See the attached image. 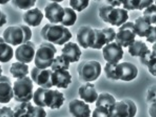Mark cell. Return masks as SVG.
<instances>
[{
	"label": "cell",
	"instance_id": "1",
	"mask_svg": "<svg viewBox=\"0 0 156 117\" xmlns=\"http://www.w3.org/2000/svg\"><path fill=\"white\" fill-rule=\"evenodd\" d=\"M33 101L37 106L50 109H60L65 100L63 94L55 89L39 87L33 95Z\"/></svg>",
	"mask_w": 156,
	"mask_h": 117
},
{
	"label": "cell",
	"instance_id": "2",
	"mask_svg": "<svg viewBox=\"0 0 156 117\" xmlns=\"http://www.w3.org/2000/svg\"><path fill=\"white\" fill-rule=\"evenodd\" d=\"M41 34L44 40L58 45H62L72 38L69 29L63 25L47 24L42 28Z\"/></svg>",
	"mask_w": 156,
	"mask_h": 117
},
{
	"label": "cell",
	"instance_id": "3",
	"mask_svg": "<svg viewBox=\"0 0 156 117\" xmlns=\"http://www.w3.org/2000/svg\"><path fill=\"white\" fill-rule=\"evenodd\" d=\"M32 32L28 26L23 25L10 26L3 33V39L5 43L17 46L23 44L31 39Z\"/></svg>",
	"mask_w": 156,
	"mask_h": 117
},
{
	"label": "cell",
	"instance_id": "4",
	"mask_svg": "<svg viewBox=\"0 0 156 117\" xmlns=\"http://www.w3.org/2000/svg\"><path fill=\"white\" fill-rule=\"evenodd\" d=\"M99 15L105 22L117 27L125 23L129 18L127 10L115 8L112 5H104L100 8Z\"/></svg>",
	"mask_w": 156,
	"mask_h": 117
},
{
	"label": "cell",
	"instance_id": "5",
	"mask_svg": "<svg viewBox=\"0 0 156 117\" xmlns=\"http://www.w3.org/2000/svg\"><path fill=\"white\" fill-rule=\"evenodd\" d=\"M34 85L29 76L17 79L13 87L14 98L18 102H27L33 98Z\"/></svg>",
	"mask_w": 156,
	"mask_h": 117
},
{
	"label": "cell",
	"instance_id": "6",
	"mask_svg": "<svg viewBox=\"0 0 156 117\" xmlns=\"http://www.w3.org/2000/svg\"><path fill=\"white\" fill-rule=\"evenodd\" d=\"M57 52L56 48L52 44L49 42L41 44L35 55V65L40 69H46L51 66Z\"/></svg>",
	"mask_w": 156,
	"mask_h": 117
},
{
	"label": "cell",
	"instance_id": "7",
	"mask_svg": "<svg viewBox=\"0 0 156 117\" xmlns=\"http://www.w3.org/2000/svg\"><path fill=\"white\" fill-rule=\"evenodd\" d=\"M79 77L82 81L93 82L98 78L101 72V66L96 61H83L78 65Z\"/></svg>",
	"mask_w": 156,
	"mask_h": 117
},
{
	"label": "cell",
	"instance_id": "8",
	"mask_svg": "<svg viewBox=\"0 0 156 117\" xmlns=\"http://www.w3.org/2000/svg\"><path fill=\"white\" fill-rule=\"evenodd\" d=\"M116 102L115 97L110 94L107 93L100 94L97 99L96 108L93 111V116L110 117Z\"/></svg>",
	"mask_w": 156,
	"mask_h": 117
},
{
	"label": "cell",
	"instance_id": "9",
	"mask_svg": "<svg viewBox=\"0 0 156 117\" xmlns=\"http://www.w3.org/2000/svg\"><path fill=\"white\" fill-rule=\"evenodd\" d=\"M134 24L133 22H127L119 28L115 38L116 43L122 47L127 48L134 42L136 35Z\"/></svg>",
	"mask_w": 156,
	"mask_h": 117
},
{
	"label": "cell",
	"instance_id": "10",
	"mask_svg": "<svg viewBox=\"0 0 156 117\" xmlns=\"http://www.w3.org/2000/svg\"><path fill=\"white\" fill-rule=\"evenodd\" d=\"M136 112L135 103L130 99H125L115 103L110 117H133Z\"/></svg>",
	"mask_w": 156,
	"mask_h": 117
},
{
	"label": "cell",
	"instance_id": "11",
	"mask_svg": "<svg viewBox=\"0 0 156 117\" xmlns=\"http://www.w3.org/2000/svg\"><path fill=\"white\" fill-rule=\"evenodd\" d=\"M52 71L50 69H38L34 67L32 69L30 76L33 81L38 86L44 88L52 87L51 75Z\"/></svg>",
	"mask_w": 156,
	"mask_h": 117
},
{
	"label": "cell",
	"instance_id": "12",
	"mask_svg": "<svg viewBox=\"0 0 156 117\" xmlns=\"http://www.w3.org/2000/svg\"><path fill=\"white\" fill-rule=\"evenodd\" d=\"M95 38L92 48L100 50L105 44L115 40L116 33L112 28H105L102 29H94Z\"/></svg>",
	"mask_w": 156,
	"mask_h": 117
},
{
	"label": "cell",
	"instance_id": "13",
	"mask_svg": "<svg viewBox=\"0 0 156 117\" xmlns=\"http://www.w3.org/2000/svg\"><path fill=\"white\" fill-rule=\"evenodd\" d=\"M104 59L112 64H118L124 54L122 46L116 42L108 43L103 48Z\"/></svg>",
	"mask_w": 156,
	"mask_h": 117
},
{
	"label": "cell",
	"instance_id": "14",
	"mask_svg": "<svg viewBox=\"0 0 156 117\" xmlns=\"http://www.w3.org/2000/svg\"><path fill=\"white\" fill-rule=\"evenodd\" d=\"M138 73L137 68L130 62H123L116 65V74L118 80L130 81L136 78Z\"/></svg>",
	"mask_w": 156,
	"mask_h": 117
},
{
	"label": "cell",
	"instance_id": "15",
	"mask_svg": "<svg viewBox=\"0 0 156 117\" xmlns=\"http://www.w3.org/2000/svg\"><path fill=\"white\" fill-rule=\"evenodd\" d=\"M35 54L34 44L31 41L21 45L15 52L16 60L25 63H29L34 59Z\"/></svg>",
	"mask_w": 156,
	"mask_h": 117
},
{
	"label": "cell",
	"instance_id": "16",
	"mask_svg": "<svg viewBox=\"0 0 156 117\" xmlns=\"http://www.w3.org/2000/svg\"><path fill=\"white\" fill-rule=\"evenodd\" d=\"M95 34L94 29L89 26H83L78 29L76 39L80 46L83 48H92L94 44Z\"/></svg>",
	"mask_w": 156,
	"mask_h": 117
},
{
	"label": "cell",
	"instance_id": "17",
	"mask_svg": "<svg viewBox=\"0 0 156 117\" xmlns=\"http://www.w3.org/2000/svg\"><path fill=\"white\" fill-rule=\"evenodd\" d=\"M46 18L51 24H58L61 22L64 16V8L56 2L48 4L44 8Z\"/></svg>",
	"mask_w": 156,
	"mask_h": 117
},
{
	"label": "cell",
	"instance_id": "18",
	"mask_svg": "<svg viewBox=\"0 0 156 117\" xmlns=\"http://www.w3.org/2000/svg\"><path fill=\"white\" fill-rule=\"evenodd\" d=\"M54 72L51 75L52 87H56L58 88H67L69 84L72 82V76L69 71L60 69Z\"/></svg>",
	"mask_w": 156,
	"mask_h": 117
},
{
	"label": "cell",
	"instance_id": "19",
	"mask_svg": "<svg viewBox=\"0 0 156 117\" xmlns=\"http://www.w3.org/2000/svg\"><path fill=\"white\" fill-rule=\"evenodd\" d=\"M14 97L12 84L9 77L2 76L0 77V103L10 102Z\"/></svg>",
	"mask_w": 156,
	"mask_h": 117
},
{
	"label": "cell",
	"instance_id": "20",
	"mask_svg": "<svg viewBox=\"0 0 156 117\" xmlns=\"http://www.w3.org/2000/svg\"><path fill=\"white\" fill-rule=\"evenodd\" d=\"M69 111L73 116L89 117L90 115L91 110L88 104L82 100L75 99L69 103Z\"/></svg>",
	"mask_w": 156,
	"mask_h": 117
},
{
	"label": "cell",
	"instance_id": "21",
	"mask_svg": "<svg viewBox=\"0 0 156 117\" xmlns=\"http://www.w3.org/2000/svg\"><path fill=\"white\" fill-rule=\"evenodd\" d=\"M79 93L81 99L89 103L94 102L98 97V94L94 88V85L88 82L80 87Z\"/></svg>",
	"mask_w": 156,
	"mask_h": 117
},
{
	"label": "cell",
	"instance_id": "22",
	"mask_svg": "<svg viewBox=\"0 0 156 117\" xmlns=\"http://www.w3.org/2000/svg\"><path fill=\"white\" fill-rule=\"evenodd\" d=\"M61 51L62 54L67 58L70 63L78 62L82 55V52L78 45L72 42L65 44Z\"/></svg>",
	"mask_w": 156,
	"mask_h": 117
},
{
	"label": "cell",
	"instance_id": "23",
	"mask_svg": "<svg viewBox=\"0 0 156 117\" xmlns=\"http://www.w3.org/2000/svg\"><path fill=\"white\" fill-rule=\"evenodd\" d=\"M43 17L44 15L41 11L38 8H36L25 12L23 16V19L29 26L36 27L40 25Z\"/></svg>",
	"mask_w": 156,
	"mask_h": 117
},
{
	"label": "cell",
	"instance_id": "24",
	"mask_svg": "<svg viewBox=\"0 0 156 117\" xmlns=\"http://www.w3.org/2000/svg\"><path fill=\"white\" fill-rule=\"evenodd\" d=\"M156 43L152 47V51L140 57L141 63L147 65L149 72L154 76H156Z\"/></svg>",
	"mask_w": 156,
	"mask_h": 117
},
{
	"label": "cell",
	"instance_id": "25",
	"mask_svg": "<svg viewBox=\"0 0 156 117\" xmlns=\"http://www.w3.org/2000/svg\"><path fill=\"white\" fill-rule=\"evenodd\" d=\"M151 25L146 20L144 16H139L135 20L134 27L136 35L143 38L146 37L151 28Z\"/></svg>",
	"mask_w": 156,
	"mask_h": 117
},
{
	"label": "cell",
	"instance_id": "26",
	"mask_svg": "<svg viewBox=\"0 0 156 117\" xmlns=\"http://www.w3.org/2000/svg\"><path fill=\"white\" fill-rule=\"evenodd\" d=\"M9 72L14 78H22L29 74V66L22 62H15L12 63Z\"/></svg>",
	"mask_w": 156,
	"mask_h": 117
},
{
	"label": "cell",
	"instance_id": "27",
	"mask_svg": "<svg viewBox=\"0 0 156 117\" xmlns=\"http://www.w3.org/2000/svg\"><path fill=\"white\" fill-rule=\"evenodd\" d=\"M34 108L30 102H22L14 108V117H32Z\"/></svg>",
	"mask_w": 156,
	"mask_h": 117
},
{
	"label": "cell",
	"instance_id": "28",
	"mask_svg": "<svg viewBox=\"0 0 156 117\" xmlns=\"http://www.w3.org/2000/svg\"><path fill=\"white\" fill-rule=\"evenodd\" d=\"M146 43L141 40H135L134 42L128 46V52L132 56H142L150 52Z\"/></svg>",
	"mask_w": 156,
	"mask_h": 117
},
{
	"label": "cell",
	"instance_id": "29",
	"mask_svg": "<svg viewBox=\"0 0 156 117\" xmlns=\"http://www.w3.org/2000/svg\"><path fill=\"white\" fill-rule=\"evenodd\" d=\"M13 55L12 48L5 42H0V62L5 63L9 62L12 59Z\"/></svg>",
	"mask_w": 156,
	"mask_h": 117
},
{
	"label": "cell",
	"instance_id": "30",
	"mask_svg": "<svg viewBox=\"0 0 156 117\" xmlns=\"http://www.w3.org/2000/svg\"><path fill=\"white\" fill-rule=\"evenodd\" d=\"M64 16L60 23L62 25L69 27L73 26L75 23L77 19V15L74 10L69 7L64 8Z\"/></svg>",
	"mask_w": 156,
	"mask_h": 117
},
{
	"label": "cell",
	"instance_id": "31",
	"mask_svg": "<svg viewBox=\"0 0 156 117\" xmlns=\"http://www.w3.org/2000/svg\"><path fill=\"white\" fill-rule=\"evenodd\" d=\"M70 63L67 58L62 54L60 56H57L54 59L51 65V70L54 71L57 69H69Z\"/></svg>",
	"mask_w": 156,
	"mask_h": 117
},
{
	"label": "cell",
	"instance_id": "32",
	"mask_svg": "<svg viewBox=\"0 0 156 117\" xmlns=\"http://www.w3.org/2000/svg\"><path fill=\"white\" fill-rule=\"evenodd\" d=\"M156 5L152 4L147 8L143 12L144 17L149 23L156 24Z\"/></svg>",
	"mask_w": 156,
	"mask_h": 117
},
{
	"label": "cell",
	"instance_id": "33",
	"mask_svg": "<svg viewBox=\"0 0 156 117\" xmlns=\"http://www.w3.org/2000/svg\"><path fill=\"white\" fill-rule=\"evenodd\" d=\"M37 0H12L13 5L21 9L28 10L34 6Z\"/></svg>",
	"mask_w": 156,
	"mask_h": 117
},
{
	"label": "cell",
	"instance_id": "34",
	"mask_svg": "<svg viewBox=\"0 0 156 117\" xmlns=\"http://www.w3.org/2000/svg\"><path fill=\"white\" fill-rule=\"evenodd\" d=\"M89 1L90 0H70L69 5L73 10L80 12L88 6Z\"/></svg>",
	"mask_w": 156,
	"mask_h": 117
},
{
	"label": "cell",
	"instance_id": "35",
	"mask_svg": "<svg viewBox=\"0 0 156 117\" xmlns=\"http://www.w3.org/2000/svg\"><path fill=\"white\" fill-rule=\"evenodd\" d=\"M117 64H112L108 62L106 63L104 70L108 78L118 80L116 74V68Z\"/></svg>",
	"mask_w": 156,
	"mask_h": 117
},
{
	"label": "cell",
	"instance_id": "36",
	"mask_svg": "<svg viewBox=\"0 0 156 117\" xmlns=\"http://www.w3.org/2000/svg\"><path fill=\"white\" fill-rule=\"evenodd\" d=\"M140 0H123L124 9L128 11L139 10Z\"/></svg>",
	"mask_w": 156,
	"mask_h": 117
},
{
	"label": "cell",
	"instance_id": "37",
	"mask_svg": "<svg viewBox=\"0 0 156 117\" xmlns=\"http://www.w3.org/2000/svg\"><path fill=\"white\" fill-rule=\"evenodd\" d=\"M14 117V111L9 107L4 106L0 108V117Z\"/></svg>",
	"mask_w": 156,
	"mask_h": 117
},
{
	"label": "cell",
	"instance_id": "38",
	"mask_svg": "<svg viewBox=\"0 0 156 117\" xmlns=\"http://www.w3.org/2000/svg\"><path fill=\"white\" fill-rule=\"evenodd\" d=\"M147 100L149 104L156 102V85H154L149 89Z\"/></svg>",
	"mask_w": 156,
	"mask_h": 117
},
{
	"label": "cell",
	"instance_id": "39",
	"mask_svg": "<svg viewBox=\"0 0 156 117\" xmlns=\"http://www.w3.org/2000/svg\"><path fill=\"white\" fill-rule=\"evenodd\" d=\"M47 112L43 107L38 106L34 107L32 117H45L47 116Z\"/></svg>",
	"mask_w": 156,
	"mask_h": 117
},
{
	"label": "cell",
	"instance_id": "40",
	"mask_svg": "<svg viewBox=\"0 0 156 117\" xmlns=\"http://www.w3.org/2000/svg\"><path fill=\"white\" fill-rule=\"evenodd\" d=\"M156 27L151 26L150 30L146 37L147 38V41L151 43L156 42Z\"/></svg>",
	"mask_w": 156,
	"mask_h": 117
},
{
	"label": "cell",
	"instance_id": "41",
	"mask_svg": "<svg viewBox=\"0 0 156 117\" xmlns=\"http://www.w3.org/2000/svg\"><path fill=\"white\" fill-rule=\"evenodd\" d=\"M154 0H140L139 10H142L144 8L149 7L154 2Z\"/></svg>",
	"mask_w": 156,
	"mask_h": 117
},
{
	"label": "cell",
	"instance_id": "42",
	"mask_svg": "<svg viewBox=\"0 0 156 117\" xmlns=\"http://www.w3.org/2000/svg\"><path fill=\"white\" fill-rule=\"evenodd\" d=\"M149 112L151 117H156V102L150 104Z\"/></svg>",
	"mask_w": 156,
	"mask_h": 117
},
{
	"label": "cell",
	"instance_id": "43",
	"mask_svg": "<svg viewBox=\"0 0 156 117\" xmlns=\"http://www.w3.org/2000/svg\"><path fill=\"white\" fill-rule=\"evenodd\" d=\"M7 22L6 15L0 10V27L5 25Z\"/></svg>",
	"mask_w": 156,
	"mask_h": 117
},
{
	"label": "cell",
	"instance_id": "44",
	"mask_svg": "<svg viewBox=\"0 0 156 117\" xmlns=\"http://www.w3.org/2000/svg\"><path fill=\"white\" fill-rule=\"evenodd\" d=\"M108 3L111 4L113 7L119 6L122 4L123 0H107Z\"/></svg>",
	"mask_w": 156,
	"mask_h": 117
},
{
	"label": "cell",
	"instance_id": "45",
	"mask_svg": "<svg viewBox=\"0 0 156 117\" xmlns=\"http://www.w3.org/2000/svg\"><path fill=\"white\" fill-rule=\"evenodd\" d=\"M10 0H0V4L1 5H4L7 4L8 2H9Z\"/></svg>",
	"mask_w": 156,
	"mask_h": 117
},
{
	"label": "cell",
	"instance_id": "46",
	"mask_svg": "<svg viewBox=\"0 0 156 117\" xmlns=\"http://www.w3.org/2000/svg\"><path fill=\"white\" fill-rule=\"evenodd\" d=\"M54 2H56V3H60V2H62L64 0H50Z\"/></svg>",
	"mask_w": 156,
	"mask_h": 117
},
{
	"label": "cell",
	"instance_id": "47",
	"mask_svg": "<svg viewBox=\"0 0 156 117\" xmlns=\"http://www.w3.org/2000/svg\"><path fill=\"white\" fill-rule=\"evenodd\" d=\"M3 72V70L2 68V66L0 65V77L2 76V73Z\"/></svg>",
	"mask_w": 156,
	"mask_h": 117
},
{
	"label": "cell",
	"instance_id": "48",
	"mask_svg": "<svg viewBox=\"0 0 156 117\" xmlns=\"http://www.w3.org/2000/svg\"><path fill=\"white\" fill-rule=\"evenodd\" d=\"M5 42L3 38L2 37H0V42Z\"/></svg>",
	"mask_w": 156,
	"mask_h": 117
},
{
	"label": "cell",
	"instance_id": "49",
	"mask_svg": "<svg viewBox=\"0 0 156 117\" xmlns=\"http://www.w3.org/2000/svg\"><path fill=\"white\" fill-rule=\"evenodd\" d=\"M95 1H96V0H95ZM97 1H100V0H97Z\"/></svg>",
	"mask_w": 156,
	"mask_h": 117
}]
</instances>
